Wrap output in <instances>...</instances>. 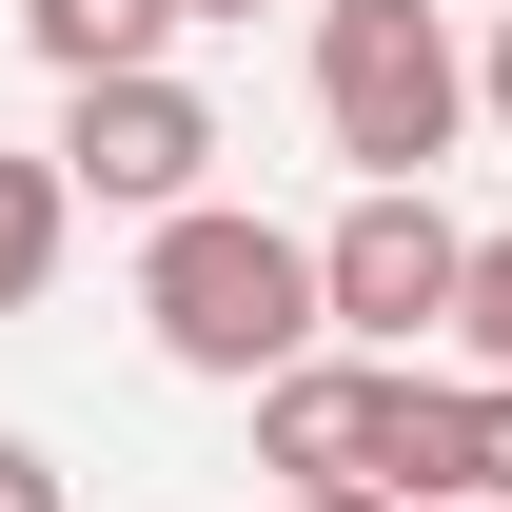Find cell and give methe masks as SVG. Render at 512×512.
I'll use <instances>...</instances> for the list:
<instances>
[{
    "label": "cell",
    "mask_w": 512,
    "mask_h": 512,
    "mask_svg": "<svg viewBox=\"0 0 512 512\" xmlns=\"http://www.w3.org/2000/svg\"><path fill=\"white\" fill-rule=\"evenodd\" d=\"M60 256H79L60 158H0V316H40V296H60Z\"/></svg>",
    "instance_id": "52a82bcc"
},
{
    "label": "cell",
    "mask_w": 512,
    "mask_h": 512,
    "mask_svg": "<svg viewBox=\"0 0 512 512\" xmlns=\"http://www.w3.org/2000/svg\"><path fill=\"white\" fill-rule=\"evenodd\" d=\"M453 493L512 512V375H453Z\"/></svg>",
    "instance_id": "9c48e42d"
},
{
    "label": "cell",
    "mask_w": 512,
    "mask_h": 512,
    "mask_svg": "<svg viewBox=\"0 0 512 512\" xmlns=\"http://www.w3.org/2000/svg\"><path fill=\"white\" fill-rule=\"evenodd\" d=\"M473 119L512 138V20H493V40H473Z\"/></svg>",
    "instance_id": "7c38bea8"
},
{
    "label": "cell",
    "mask_w": 512,
    "mask_h": 512,
    "mask_svg": "<svg viewBox=\"0 0 512 512\" xmlns=\"http://www.w3.org/2000/svg\"><path fill=\"white\" fill-rule=\"evenodd\" d=\"M316 138L355 178H434L473 138V60L434 0H316Z\"/></svg>",
    "instance_id": "7a4b0ae2"
},
{
    "label": "cell",
    "mask_w": 512,
    "mask_h": 512,
    "mask_svg": "<svg viewBox=\"0 0 512 512\" xmlns=\"http://www.w3.org/2000/svg\"><path fill=\"white\" fill-rule=\"evenodd\" d=\"M138 316H158V355L178 375H296L316 355V237H276L256 197H178L158 237H138Z\"/></svg>",
    "instance_id": "6da1fadb"
},
{
    "label": "cell",
    "mask_w": 512,
    "mask_h": 512,
    "mask_svg": "<svg viewBox=\"0 0 512 512\" xmlns=\"http://www.w3.org/2000/svg\"><path fill=\"white\" fill-rule=\"evenodd\" d=\"M20 40H40V79H119L178 40V0H20Z\"/></svg>",
    "instance_id": "ba28073f"
},
{
    "label": "cell",
    "mask_w": 512,
    "mask_h": 512,
    "mask_svg": "<svg viewBox=\"0 0 512 512\" xmlns=\"http://www.w3.org/2000/svg\"><path fill=\"white\" fill-rule=\"evenodd\" d=\"M178 20H256V0H178Z\"/></svg>",
    "instance_id": "5bb4252c"
},
{
    "label": "cell",
    "mask_w": 512,
    "mask_h": 512,
    "mask_svg": "<svg viewBox=\"0 0 512 512\" xmlns=\"http://www.w3.org/2000/svg\"><path fill=\"white\" fill-rule=\"evenodd\" d=\"M355 493H394V512L453 493V375H414V355L375 375V473H355Z\"/></svg>",
    "instance_id": "8992f818"
},
{
    "label": "cell",
    "mask_w": 512,
    "mask_h": 512,
    "mask_svg": "<svg viewBox=\"0 0 512 512\" xmlns=\"http://www.w3.org/2000/svg\"><path fill=\"white\" fill-rule=\"evenodd\" d=\"M453 217H434V178H355V217L316 237V335H355V355H414V335L453 316Z\"/></svg>",
    "instance_id": "277c9868"
},
{
    "label": "cell",
    "mask_w": 512,
    "mask_h": 512,
    "mask_svg": "<svg viewBox=\"0 0 512 512\" xmlns=\"http://www.w3.org/2000/svg\"><path fill=\"white\" fill-rule=\"evenodd\" d=\"M434 335H473V375H512V237L453 256V316H434Z\"/></svg>",
    "instance_id": "30bf717a"
},
{
    "label": "cell",
    "mask_w": 512,
    "mask_h": 512,
    "mask_svg": "<svg viewBox=\"0 0 512 512\" xmlns=\"http://www.w3.org/2000/svg\"><path fill=\"white\" fill-rule=\"evenodd\" d=\"M60 197H99V217H178V197H217V99H197L178 60H119V79H60Z\"/></svg>",
    "instance_id": "3957f363"
},
{
    "label": "cell",
    "mask_w": 512,
    "mask_h": 512,
    "mask_svg": "<svg viewBox=\"0 0 512 512\" xmlns=\"http://www.w3.org/2000/svg\"><path fill=\"white\" fill-rule=\"evenodd\" d=\"M375 375L394 355H296V375H256V473H276V493H355V473H375Z\"/></svg>",
    "instance_id": "5b68a950"
},
{
    "label": "cell",
    "mask_w": 512,
    "mask_h": 512,
    "mask_svg": "<svg viewBox=\"0 0 512 512\" xmlns=\"http://www.w3.org/2000/svg\"><path fill=\"white\" fill-rule=\"evenodd\" d=\"M276 512H394V493H276Z\"/></svg>",
    "instance_id": "4fadbf2b"
},
{
    "label": "cell",
    "mask_w": 512,
    "mask_h": 512,
    "mask_svg": "<svg viewBox=\"0 0 512 512\" xmlns=\"http://www.w3.org/2000/svg\"><path fill=\"white\" fill-rule=\"evenodd\" d=\"M0 512H60V453L40 434H0Z\"/></svg>",
    "instance_id": "8fae6325"
}]
</instances>
